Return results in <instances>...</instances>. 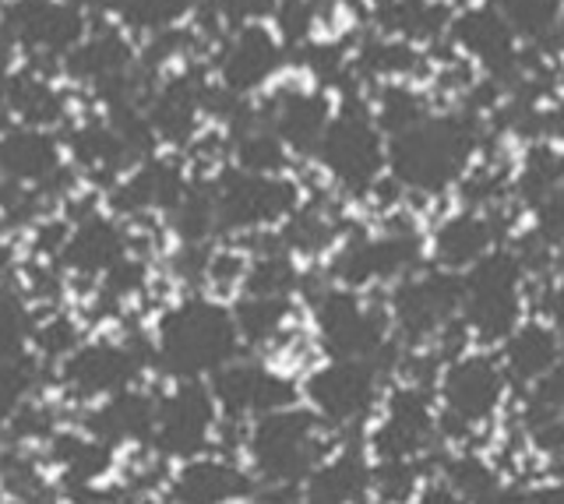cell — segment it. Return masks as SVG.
I'll return each instance as SVG.
<instances>
[{"label": "cell", "mask_w": 564, "mask_h": 504, "mask_svg": "<svg viewBox=\"0 0 564 504\" xmlns=\"http://www.w3.org/2000/svg\"><path fill=\"white\" fill-rule=\"evenodd\" d=\"M32 346L43 360L61 363L64 357H70L82 346V328L75 318H67V315H50L46 321H35Z\"/></svg>", "instance_id": "bcb514c9"}, {"label": "cell", "mask_w": 564, "mask_h": 504, "mask_svg": "<svg viewBox=\"0 0 564 504\" xmlns=\"http://www.w3.org/2000/svg\"><path fill=\"white\" fill-rule=\"evenodd\" d=\"M191 177L187 166L170 155H149L134 169H128L110 190V205L120 216H170L187 195Z\"/></svg>", "instance_id": "603a6c76"}, {"label": "cell", "mask_w": 564, "mask_h": 504, "mask_svg": "<svg viewBox=\"0 0 564 504\" xmlns=\"http://www.w3.org/2000/svg\"><path fill=\"white\" fill-rule=\"evenodd\" d=\"M85 11L70 0H8L0 8V40L29 61H64L88 36Z\"/></svg>", "instance_id": "5bb4252c"}, {"label": "cell", "mask_w": 564, "mask_h": 504, "mask_svg": "<svg viewBox=\"0 0 564 504\" xmlns=\"http://www.w3.org/2000/svg\"><path fill=\"white\" fill-rule=\"evenodd\" d=\"M0 180L35 187L46 198H57L75 184L53 131L29 124L0 131Z\"/></svg>", "instance_id": "44dd1931"}, {"label": "cell", "mask_w": 564, "mask_h": 504, "mask_svg": "<svg viewBox=\"0 0 564 504\" xmlns=\"http://www.w3.org/2000/svg\"><path fill=\"white\" fill-rule=\"evenodd\" d=\"M304 501L311 504H357L375 501V459L367 445L335 448L304 480Z\"/></svg>", "instance_id": "d4e9b609"}, {"label": "cell", "mask_w": 564, "mask_h": 504, "mask_svg": "<svg viewBox=\"0 0 564 504\" xmlns=\"http://www.w3.org/2000/svg\"><path fill=\"white\" fill-rule=\"evenodd\" d=\"M561 184H564V145L546 142V138L525 142L516 169H511V198L533 208Z\"/></svg>", "instance_id": "e575fe53"}, {"label": "cell", "mask_w": 564, "mask_h": 504, "mask_svg": "<svg viewBox=\"0 0 564 504\" xmlns=\"http://www.w3.org/2000/svg\"><path fill=\"white\" fill-rule=\"evenodd\" d=\"M388 318L402 346H441L455 328H463L458 307H463V275L445 269H416L395 286H388Z\"/></svg>", "instance_id": "9c48e42d"}, {"label": "cell", "mask_w": 564, "mask_h": 504, "mask_svg": "<svg viewBox=\"0 0 564 504\" xmlns=\"http://www.w3.org/2000/svg\"><path fill=\"white\" fill-rule=\"evenodd\" d=\"M219 430V403L212 395V385L202 377L176 381V388L166 392L155 406V430L152 445L163 459H191L202 456Z\"/></svg>", "instance_id": "9a60e30c"}, {"label": "cell", "mask_w": 564, "mask_h": 504, "mask_svg": "<svg viewBox=\"0 0 564 504\" xmlns=\"http://www.w3.org/2000/svg\"><path fill=\"white\" fill-rule=\"evenodd\" d=\"M458 501H498L505 497V476L501 469L494 465L484 451H473L463 445L458 451H448L445 459L437 462V473Z\"/></svg>", "instance_id": "d590c367"}, {"label": "cell", "mask_w": 564, "mask_h": 504, "mask_svg": "<svg viewBox=\"0 0 564 504\" xmlns=\"http://www.w3.org/2000/svg\"><path fill=\"white\" fill-rule=\"evenodd\" d=\"M311 325L325 357L339 360H370L378 368H392L395 332L388 307L375 304L360 289L339 283H322L311 293Z\"/></svg>", "instance_id": "5b68a950"}, {"label": "cell", "mask_w": 564, "mask_h": 504, "mask_svg": "<svg viewBox=\"0 0 564 504\" xmlns=\"http://www.w3.org/2000/svg\"><path fill=\"white\" fill-rule=\"evenodd\" d=\"M229 160L251 173H286L293 152L282 145V138L264 124L258 107H243L229 120Z\"/></svg>", "instance_id": "1f68e13d"}, {"label": "cell", "mask_w": 564, "mask_h": 504, "mask_svg": "<svg viewBox=\"0 0 564 504\" xmlns=\"http://www.w3.org/2000/svg\"><path fill=\"white\" fill-rule=\"evenodd\" d=\"M484 142V117L469 110L431 113L388 138V177L410 198H441L458 187Z\"/></svg>", "instance_id": "6da1fadb"}, {"label": "cell", "mask_w": 564, "mask_h": 504, "mask_svg": "<svg viewBox=\"0 0 564 504\" xmlns=\"http://www.w3.org/2000/svg\"><path fill=\"white\" fill-rule=\"evenodd\" d=\"M543 318H551L564 332V280L546 283V289H543Z\"/></svg>", "instance_id": "db71d44e"}, {"label": "cell", "mask_w": 564, "mask_h": 504, "mask_svg": "<svg viewBox=\"0 0 564 504\" xmlns=\"http://www.w3.org/2000/svg\"><path fill=\"white\" fill-rule=\"evenodd\" d=\"M14 78V67H11V46L0 40V102H4L8 96V85Z\"/></svg>", "instance_id": "11a10c76"}, {"label": "cell", "mask_w": 564, "mask_h": 504, "mask_svg": "<svg viewBox=\"0 0 564 504\" xmlns=\"http://www.w3.org/2000/svg\"><path fill=\"white\" fill-rule=\"evenodd\" d=\"M4 107L22 120V124L50 131L67 117V96L40 72V67H25V72H14Z\"/></svg>", "instance_id": "d6a6232c"}, {"label": "cell", "mask_w": 564, "mask_h": 504, "mask_svg": "<svg viewBox=\"0 0 564 504\" xmlns=\"http://www.w3.org/2000/svg\"><path fill=\"white\" fill-rule=\"evenodd\" d=\"M240 328L234 307L212 297H184L163 310L155 325V363L176 381L212 377L240 357Z\"/></svg>", "instance_id": "7a4b0ae2"}, {"label": "cell", "mask_w": 564, "mask_h": 504, "mask_svg": "<svg viewBox=\"0 0 564 504\" xmlns=\"http://www.w3.org/2000/svg\"><path fill=\"white\" fill-rule=\"evenodd\" d=\"M328 424L311 406H282L247 424L243 445L261 483L304 486L311 469L328 456Z\"/></svg>", "instance_id": "8992f818"}, {"label": "cell", "mask_w": 564, "mask_h": 504, "mask_svg": "<svg viewBox=\"0 0 564 504\" xmlns=\"http://www.w3.org/2000/svg\"><path fill=\"white\" fill-rule=\"evenodd\" d=\"M219 413L229 424H251L254 416L300 403V385L261 360H229L208 377Z\"/></svg>", "instance_id": "ac0fdd59"}, {"label": "cell", "mask_w": 564, "mask_h": 504, "mask_svg": "<svg viewBox=\"0 0 564 504\" xmlns=\"http://www.w3.org/2000/svg\"><path fill=\"white\" fill-rule=\"evenodd\" d=\"M370 110H375L381 131L392 138L416 128L420 120H427L434 113V102L431 92L420 89V81H388V85H375Z\"/></svg>", "instance_id": "74e56055"}, {"label": "cell", "mask_w": 564, "mask_h": 504, "mask_svg": "<svg viewBox=\"0 0 564 504\" xmlns=\"http://www.w3.org/2000/svg\"><path fill=\"white\" fill-rule=\"evenodd\" d=\"M145 339H93V342H82L75 353L61 360V385L75 395L85 398V403H99V398L113 395L131 388L141 368L149 363Z\"/></svg>", "instance_id": "2e32d148"}, {"label": "cell", "mask_w": 564, "mask_h": 504, "mask_svg": "<svg viewBox=\"0 0 564 504\" xmlns=\"http://www.w3.org/2000/svg\"><path fill=\"white\" fill-rule=\"evenodd\" d=\"M441 438V409L437 395L423 381H399L384 395L367 430L370 459H427Z\"/></svg>", "instance_id": "8fae6325"}, {"label": "cell", "mask_w": 564, "mask_h": 504, "mask_svg": "<svg viewBox=\"0 0 564 504\" xmlns=\"http://www.w3.org/2000/svg\"><path fill=\"white\" fill-rule=\"evenodd\" d=\"M275 237L300 262H314V258H328L335 243L343 240V222L332 208L300 201V208L279 226Z\"/></svg>", "instance_id": "836d02e7"}, {"label": "cell", "mask_w": 564, "mask_h": 504, "mask_svg": "<svg viewBox=\"0 0 564 504\" xmlns=\"http://www.w3.org/2000/svg\"><path fill=\"white\" fill-rule=\"evenodd\" d=\"M173 233L181 243H208L219 233V212H216V187L212 180H191L187 195L170 212Z\"/></svg>", "instance_id": "ab89813d"}, {"label": "cell", "mask_w": 564, "mask_h": 504, "mask_svg": "<svg viewBox=\"0 0 564 504\" xmlns=\"http://www.w3.org/2000/svg\"><path fill=\"white\" fill-rule=\"evenodd\" d=\"M529 283L516 248H494L473 269L463 272V318L466 332L476 346H501L519 328L529 307Z\"/></svg>", "instance_id": "52a82bcc"}, {"label": "cell", "mask_w": 564, "mask_h": 504, "mask_svg": "<svg viewBox=\"0 0 564 504\" xmlns=\"http://www.w3.org/2000/svg\"><path fill=\"white\" fill-rule=\"evenodd\" d=\"M212 187H216V212L223 233H272L304 201V190L286 173H251L240 166H226L212 177Z\"/></svg>", "instance_id": "30bf717a"}, {"label": "cell", "mask_w": 564, "mask_h": 504, "mask_svg": "<svg viewBox=\"0 0 564 504\" xmlns=\"http://www.w3.org/2000/svg\"><path fill=\"white\" fill-rule=\"evenodd\" d=\"M131 254V233L123 230V222L102 212H85L70 226V237L57 258V265L70 272L75 280H102L106 272L117 269L123 258Z\"/></svg>", "instance_id": "cb8c5ba5"}, {"label": "cell", "mask_w": 564, "mask_h": 504, "mask_svg": "<svg viewBox=\"0 0 564 504\" xmlns=\"http://www.w3.org/2000/svg\"><path fill=\"white\" fill-rule=\"evenodd\" d=\"M67 237H70V222H64V219H43L40 226H35V233H32V248H35V254H40V258H61Z\"/></svg>", "instance_id": "f5cc1de1"}, {"label": "cell", "mask_w": 564, "mask_h": 504, "mask_svg": "<svg viewBox=\"0 0 564 504\" xmlns=\"http://www.w3.org/2000/svg\"><path fill=\"white\" fill-rule=\"evenodd\" d=\"M529 46H543L564 32V0H490Z\"/></svg>", "instance_id": "f35d334b"}, {"label": "cell", "mask_w": 564, "mask_h": 504, "mask_svg": "<svg viewBox=\"0 0 564 504\" xmlns=\"http://www.w3.org/2000/svg\"><path fill=\"white\" fill-rule=\"evenodd\" d=\"M11 269H14V254H11V248L0 243V286L11 280Z\"/></svg>", "instance_id": "9f6ffc18"}, {"label": "cell", "mask_w": 564, "mask_h": 504, "mask_svg": "<svg viewBox=\"0 0 564 504\" xmlns=\"http://www.w3.org/2000/svg\"><path fill=\"white\" fill-rule=\"evenodd\" d=\"M205 96L208 81L194 67H184V72H173L163 81H155L145 96V117L159 142L191 145L198 138V120L205 117Z\"/></svg>", "instance_id": "7402d4cb"}, {"label": "cell", "mask_w": 564, "mask_h": 504, "mask_svg": "<svg viewBox=\"0 0 564 504\" xmlns=\"http://www.w3.org/2000/svg\"><path fill=\"white\" fill-rule=\"evenodd\" d=\"M314 163L328 184L349 198H370V190L388 177V134L370 110V96L346 92L339 99L332 124L314 149Z\"/></svg>", "instance_id": "277c9868"}, {"label": "cell", "mask_w": 564, "mask_h": 504, "mask_svg": "<svg viewBox=\"0 0 564 504\" xmlns=\"http://www.w3.org/2000/svg\"><path fill=\"white\" fill-rule=\"evenodd\" d=\"M335 107H339V102H335L332 92L322 89V85L282 81L261 99L258 113L293 155H314L325 128L332 124Z\"/></svg>", "instance_id": "d6986e66"}, {"label": "cell", "mask_w": 564, "mask_h": 504, "mask_svg": "<svg viewBox=\"0 0 564 504\" xmlns=\"http://www.w3.org/2000/svg\"><path fill=\"white\" fill-rule=\"evenodd\" d=\"M455 8L445 0H378L370 8L375 19V32H388V36L410 40L427 50L437 40H448Z\"/></svg>", "instance_id": "4dcf8cb0"}, {"label": "cell", "mask_w": 564, "mask_h": 504, "mask_svg": "<svg viewBox=\"0 0 564 504\" xmlns=\"http://www.w3.org/2000/svg\"><path fill=\"white\" fill-rule=\"evenodd\" d=\"M8 434H11V441H18V445H25V441H50L53 434H57V420H53L50 406L25 398L22 409L14 413Z\"/></svg>", "instance_id": "7dc6e473"}, {"label": "cell", "mask_w": 564, "mask_h": 504, "mask_svg": "<svg viewBox=\"0 0 564 504\" xmlns=\"http://www.w3.org/2000/svg\"><path fill=\"white\" fill-rule=\"evenodd\" d=\"M423 480V459H375V501H416Z\"/></svg>", "instance_id": "ee69618b"}, {"label": "cell", "mask_w": 564, "mask_h": 504, "mask_svg": "<svg viewBox=\"0 0 564 504\" xmlns=\"http://www.w3.org/2000/svg\"><path fill=\"white\" fill-rule=\"evenodd\" d=\"M564 353V332L551 318H522L519 328L501 342V363L511 377V385L533 388L536 381L554 368Z\"/></svg>", "instance_id": "4316f807"}, {"label": "cell", "mask_w": 564, "mask_h": 504, "mask_svg": "<svg viewBox=\"0 0 564 504\" xmlns=\"http://www.w3.org/2000/svg\"><path fill=\"white\" fill-rule=\"evenodd\" d=\"M296 315L293 297H261V293H240L234 304V318L240 339L247 346H275L286 339Z\"/></svg>", "instance_id": "8d00e7d4"}, {"label": "cell", "mask_w": 564, "mask_h": 504, "mask_svg": "<svg viewBox=\"0 0 564 504\" xmlns=\"http://www.w3.org/2000/svg\"><path fill=\"white\" fill-rule=\"evenodd\" d=\"M35 332V318L25 297L11 283L0 286V360L25 357Z\"/></svg>", "instance_id": "b9f144b4"}, {"label": "cell", "mask_w": 564, "mask_h": 504, "mask_svg": "<svg viewBox=\"0 0 564 504\" xmlns=\"http://www.w3.org/2000/svg\"><path fill=\"white\" fill-rule=\"evenodd\" d=\"M110 11L123 29L138 36H155L181 25L194 11V0H110Z\"/></svg>", "instance_id": "60d3db41"}, {"label": "cell", "mask_w": 564, "mask_h": 504, "mask_svg": "<svg viewBox=\"0 0 564 504\" xmlns=\"http://www.w3.org/2000/svg\"><path fill=\"white\" fill-rule=\"evenodd\" d=\"M448 43L455 57L469 61L484 78L505 85H516L522 75V40L516 29L505 22V14L490 4V0H473V4L455 8L448 25Z\"/></svg>", "instance_id": "4fadbf2b"}, {"label": "cell", "mask_w": 564, "mask_h": 504, "mask_svg": "<svg viewBox=\"0 0 564 504\" xmlns=\"http://www.w3.org/2000/svg\"><path fill=\"white\" fill-rule=\"evenodd\" d=\"M254 476L219 456H191L170 480V497L184 504H223L254 497Z\"/></svg>", "instance_id": "484cf974"}, {"label": "cell", "mask_w": 564, "mask_h": 504, "mask_svg": "<svg viewBox=\"0 0 564 504\" xmlns=\"http://www.w3.org/2000/svg\"><path fill=\"white\" fill-rule=\"evenodd\" d=\"M243 275H247V254L212 251L205 286H212V289H237V286H243Z\"/></svg>", "instance_id": "816d5d0a"}, {"label": "cell", "mask_w": 564, "mask_h": 504, "mask_svg": "<svg viewBox=\"0 0 564 504\" xmlns=\"http://www.w3.org/2000/svg\"><path fill=\"white\" fill-rule=\"evenodd\" d=\"M35 381H40L35 360H29V357L0 360V434H8L14 413L22 409L25 398H32Z\"/></svg>", "instance_id": "f6af8a7d"}, {"label": "cell", "mask_w": 564, "mask_h": 504, "mask_svg": "<svg viewBox=\"0 0 564 504\" xmlns=\"http://www.w3.org/2000/svg\"><path fill=\"white\" fill-rule=\"evenodd\" d=\"M0 491L18 497V501H46V497H53L40 462H35L29 451H4V459H0Z\"/></svg>", "instance_id": "7bdbcfd3"}, {"label": "cell", "mask_w": 564, "mask_h": 504, "mask_svg": "<svg viewBox=\"0 0 564 504\" xmlns=\"http://www.w3.org/2000/svg\"><path fill=\"white\" fill-rule=\"evenodd\" d=\"M219 11L223 25L237 29V25H251V22H269L275 19V11L282 0H212Z\"/></svg>", "instance_id": "f907efd6"}, {"label": "cell", "mask_w": 564, "mask_h": 504, "mask_svg": "<svg viewBox=\"0 0 564 504\" xmlns=\"http://www.w3.org/2000/svg\"><path fill=\"white\" fill-rule=\"evenodd\" d=\"M423 258H427V237H420L413 222L388 216L375 233H343L325 258V280L370 293L413 275L423 269Z\"/></svg>", "instance_id": "ba28073f"}, {"label": "cell", "mask_w": 564, "mask_h": 504, "mask_svg": "<svg viewBox=\"0 0 564 504\" xmlns=\"http://www.w3.org/2000/svg\"><path fill=\"white\" fill-rule=\"evenodd\" d=\"M511 392V377L498 353L490 346L458 350L441 363L434 395L441 409V438L455 441L458 448L469 445L473 434L487 430L505 413Z\"/></svg>", "instance_id": "3957f363"}, {"label": "cell", "mask_w": 564, "mask_h": 504, "mask_svg": "<svg viewBox=\"0 0 564 504\" xmlns=\"http://www.w3.org/2000/svg\"><path fill=\"white\" fill-rule=\"evenodd\" d=\"M445 4H452V8H463V4H473V0H445Z\"/></svg>", "instance_id": "680465c9"}, {"label": "cell", "mask_w": 564, "mask_h": 504, "mask_svg": "<svg viewBox=\"0 0 564 504\" xmlns=\"http://www.w3.org/2000/svg\"><path fill=\"white\" fill-rule=\"evenodd\" d=\"M50 462L61 473V483L78 497L88 486L110 476L113 469V445L88 430H57L50 438Z\"/></svg>", "instance_id": "f546056e"}, {"label": "cell", "mask_w": 564, "mask_h": 504, "mask_svg": "<svg viewBox=\"0 0 564 504\" xmlns=\"http://www.w3.org/2000/svg\"><path fill=\"white\" fill-rule=\"evenodd\" d=\"M286 43L269 22L229 29L216 50V81L226 92L251 99L264 92L286 67Z\"/></svg>", "instance_id": "e0dca14e"}, {"label": "cell", "mask_w": 564, "mask_h": 504, "mask_svg": "<svg viewBox=\"0 0 564 504\" xmlns=\"http://www.w3.org/2000/svg\"><path fill=\"white\" fill-rule=\"evenodd\" d=\"M352 75L367 85L420 81L427 75V54H423V46L410 40L388 36V32H370L352 50Z\"/></svg>", "instance_id": "f1b7e54d"}, {"label": "cell", "mask_w": 564, "mask_h": 504, "mask_svg": "<svg viewBox=\"0 0 564 504\" xmlns=\"http://www.w3.org/2000/svg\"><path fill=\"white\" fill-rule=\"evenodd\" d=\"M384 368L370 360H339L328 357L314 363L300 381V398L322 416L332 430H349L367 424L378 413L384 395Z\"/></svg>", "instance_id": "7c38bea8"}, {"label": "cell", "mask_w": 564, "mask_h": 504, "mask_svg": "<svg viewBox=\"0 0 564 504\" xmlns=\"http://www.w3.org/2000/svg\"><path fill=\"white\" fill-rule=\"evenodd\" d=\"M525 413H564V353L533 388H525Z\"/></svg>", "instance_id": "681fc988"}, {"label": "cell", "mask_w": 564, "mask_h": 504, "mask_svg": "<svg viewBox=\"0 0 564 504\" xmlns=\"http://www.w3.org/2000/svg\"><path fill=\"white\" fill-rule=\"evenodd\" d=\"M70 4H78V8L85 11V8H99V4H102V8H110V0H70Z\"/></svg>", "instance_id": "6f0895ef"}, {"label": "cell", "mask_w": 564, "mask_h": 504, "mask_svg": "<svg viewBox=\"0 0 564 504\" xmlns=\"http://www.w3.org/2000/svg\"><path fill=\"white\" fill-rule=\"evenodd\" d=\"M533 233L546 248L564 251V184L551 190L540 205H533Z\"/></svg>", "instance_id": "c3c4849f"}, {"label": "cell", "mask_w": 564, "mask_h": 504, "mask_svg": "<svg viewBox=\"0 0 564 504\" xmlns=\"http://www.w3.org/2000/svg\"><path fill=\"white\" fill-rule=\"evenodd\" d=\"M155 406L159 398L149 392H138L134 385L99 398V406L85 413V430L102 438L106 445H145L155 430Z\"/></svg>", "instance_id": "83f0119b"}, {"label": "cell", "mask_w": 564, "mask_h": 504, "mask_svg": "<svg viewBox=\"0 0 564 504\" xmlns=\"http://www.w3.org/2000/svg\"><path fill=\"white\" fill-rule=\"evenodd\" d=\"M501 208L458 205L441 216L427 233V262L463 275L494 248H501Z\"/></svg>", "instance_id": "ffe728a7"}]
</instances>
